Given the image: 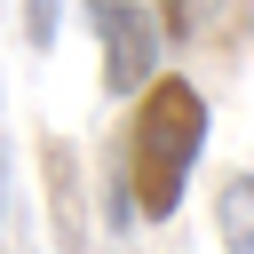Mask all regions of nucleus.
Listing matches in <instances>:
<instances>
[{"label":"nucleus","instance_id":"obj_2","mask_svg":"<svg viewBox=\"0 0 254 254\" xmlns=\"http://www.w3.org/2000/svg\"><path fill=\"white\" fill-rule=\"evenodd\" d=\"M95 40H103V95H135L151 71H159V16L143 0H79Z\"/></svg>","mask_w":254,"mask_h":254},{"label":"nucleus","instance_id":"obj_5","mask_svg":"<svg viewBox=\"0 0 254 254\" xmlns=\"http://www.w3.org/2000/svg\"><path fill=\"white\" fill-rule=\"evenodd\" d=\"M190 24H198V0H159V32L167 40H190Z\"/></svg>","mask_w":254,"mask_h":254},{"label":"nucleus","instance_id":"obj_4","mask_svg":"<svg viewBox=\"0 0 254 254\" xmlns=\"http://www.w3.org/2000/svg\"><path fill=\"white\" fill-rule=\"evenodd\" d=\"M56 32H64V0H24V40L56 48Z\"/></svg>","mask_w":254,"mask_h":254},{"label":"nucleus","instance_id":"obj_3","mask_svg":"<svg viewBox=\"0 0 254 254\" xmlns=\"http://www.w3.org/2000/svg\"><path fill=\"white\" fill-rule=\"evenodd\" d=\"M214 222H222V246H230V254H254V175H230V183H222Z\"/></svg>","mask_w":254,"mask_h":254},{"label":"nucleus","instance_id":"obj_1","mask_svg":"<svg viewBox=\"0 0 254 254\" xmlns=\"http://www.w3.org/2000/svg\"><path fill=\"white\" fill-rule=\"evenodd\" d=\"M198 151H206V95L175 71H151L127 119V206L143 222H175Z\"/></svg>","mask_w":254,"mask_h":254}]
</instances>
